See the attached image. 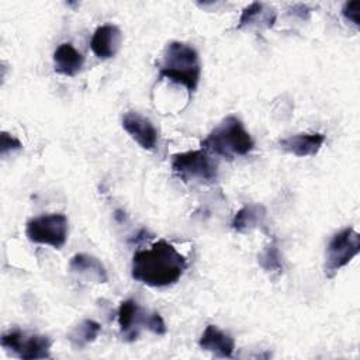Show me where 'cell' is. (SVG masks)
Listing matches in <instances>:
<instances>
[{
  "mask_svg": "<svg viewBox=\"0 0 360 360\" xmlns=\"http://www.w3.org/2000/svg\"><path fill=\"white\" fill-rule=\"evenodd\" d=\"M186 257L165 239H159L149 249L135 252L131 276L149 287H169L180 280L187 269Z\"/></svg>",
  "mask_w": 360,
  "mask_h": 360,
  "instance_id": "cell-1",
  "label": "cell"
},
{
  "mask_svg": "<svg viewBox=\"0 0 360 360\" xmlns=\"http://www.w3.org/2000/svg\"><path fill=\"white\" fill-rule=\"evenodd\" d=\"M159 77H166L173 83L183 84L191 96L200 83L201 63L194 46L180 41L166 45L162 59L158 63Z\"/></svg>",
  "mask_w": 360,
  "mask_h": 360,
  "instance_id": "cell-2",
  "label": "cell"
},
{
  "mask_svg": "<svg viewBox=\"0 0 360 360\" xmlns=\"http://www.w3.org/2000/svg\"><path fill=\"white\" fill-rule=\"evenodd\" d=\"M201 148L210 155L232 160L250 153L255 142L243 122L235 115H228L207 135L201 142Z\"/></svg>",
  "mask_w": 360,
  "mask_h": 360,
  "instance_id": "cell-3",
  "label": "cell"
},
{
  "mask_svg": "<svg viewBox=\"0 0 360 360\" xmlns=\"http://www.w3.org/2000/svg\"><path fill=\"white\" fill-rule=\"evenodd\" d=\"M172 170L181 181L193 184H212L218 177V165L204 149L173 155Z\"/></svg>",
  "mask_w": 360,
  "mask_h": 360,
  "instance_id": "cell-4",
  "label": "cell"
},
{
  "mask_svg": "<svg viewBox=\"0 0 360 360\" xmlns=\"http://www.w3.org/2000/svg\"><path fill=\"white\" fill-rule=\"evenodd\" d=\"M360 252V235L352 228H343L335 233L325 252V276L333 278L340 269L347 266Z\"/></svg>",
  "mask_w": 360,
  "mask_h": 360,
  "instance_id": "cell-5",
  "label": "cell"
},
{
  "mask_svg": "<svg viewBox=\"0 0 360 360\" xmlns=\"http://www.w3.org/2000/svg\"><path fill=\"white\" fill-rule=\"evenodd\" d=\"M68 218L65 214L53 212L31 218L25 226L28 240L60 249L68 239Z\"/></svg>",
  "mask_w": 360,
  "mask_h": 360,
  "instance_id": "cell-6",
  "label": "cell"
},
{
  "mask_svg": "<svg viewBox=\"0 0 360 360\" xmlns=\"http://www.w3.org/2000/svg\"><path fill=\"white\" fill-rule=\"evenodd\" d=\"M52 340L45 335H28L13 329L1 336V346L6 352L25 360L51 357Z\"/></svg>",
  "mask_w": 360,
  "mask_h": 360,
  "instance_id": "cell-7",
  "label": "cell"
},
{
  "mask_svg": "<svg viewBox=\"0 0 360 360\" xmlns=\"http://www.w3.org/2000/svg\"><path fill=\"white\" fill-rule=\"evenodd\" d=\"M124 131L143 149L153 150L158 145V129L152 121L138 111H127L122 115Z\"/></svg>",
  "mask_w": 360,
  "mask_h": 360,
  "instance_id": "cell-8",
  "label": "cell"
},
{
  "mask_svg": "<svg viewBox=\"0 0 360 360\" xmlns=\"http://www.w3.org/2000/svg\"><path fill=\"white\" fill-rule=\"evenodd\" d=\"M118 325L125 342H134L138 339L141 328L146 325L148 312H145L136 301L125 300L118 307Z\"/></svg>",
  "mask_w": 360,
  "mask_h": 360,
  "instance_id": "cell-9",
  "label": "cell"
},
{
  "mask_svg": "<svg viewBox=\"0 0 360 360\" xmlns=\"http://www.w3.org/2000/svg\"><path fill=\"white\" fill-rule=\"evenodd\" d=\"M121 41L122 34L120 28L114 24H104L96 28L90 41V48L98 59H110L117 55Z\"/></svg>",
  "mask_w": 360,
  "mask_h": 360,
  "instance_id": "cell-10",
  "label": "cell"
},
{
  "mask_svg": "<svg viewBox=\"0 0 360 360\" xmlns=\"http://www.w3.org/2000/svg\"><path fill=\"white\" fill-rule=\"evenodd\" d=\"M69 270L76 277L91 283H107L108 274L104 264L94 256L77 253L69 262Z\"/></svg>",
  "mask_w": 360,
  "mask_h": 360,
  "instance_id": "cell-11",
  "label": "cell"
},
{
  "mask_svg": "<svg viewBox=\"0 0 360 360\" xmlns=\"http://www.w3.org/2000/svg\"><path fill=\"white\" fill-rule=\"evenodd\" d=\"M198 346L218 357H232L235 350V340L231 335L221 330L215 325H207L200 336Z\"/></svg>",
  "mask_w": 360,
  "mask_h": 360,
  "instance_id": "cell-12",
  "label": "cell"
},
{
  "mask_svg": "<svg viewBox=\"0 0 360 360\" xmlns=\"http://www.w3.org/2000/svg\"><path fill=\"white\" fill-rule=\"evenodd\" d=\"M323 142V134H297L281 139L278 145L287 153H291L298 158H305L316 155L322 148Z\"/></svg>",
  "mask_w": 360,
  "mask_h": 360,
  "instance_id": "cell-13",
  "label": "cell"
},
{
  "mask_svg": "<svg viewBox=\"0 0 360 360\" xmlns=\"http://www.w3.org/2000/svg\"><path fill=\"white\" fill-rule=\"evenodd\" d=\"M83 63V55L69 42L60 44L53 52V69L59 75L73 77L82 70Z\"/></svg>",
  "mask_w": 360,
  "mask_h": 360,
  "instance_id": "cell-14",
  "label": "cell"
},
{
  "mask_svg": "<svg viewBox=\"0 0 360 360\" xmlns=\"http://www.w3.org/2000/svg\"><path fill=\"white\" fill-rule=\"evenodd\" d=\"M266 208L262 204L252 202L243 205L233 217L231 228L239 233L250 232L252 229L260 226L266 219Z\"/></svg>",
  "mask_w": 360,
  "mask_h": 360,
  "instance_id": "cell-15",
  "label": "cell"
},
{
  "mask_svg": "<svg viewBox=\"0 0 360 360\" xmlns=\"http://www.w3.org/2000/svg\"><path fill=\"white\" fill-rule=\"evenodd\" d=\"M276 18H277V14H276L274 8H271V7L266 8L264 3L253 1L248 7L243 8V11L239 17L238 30L250 27L253 24H262L266 28H271L276 22Z\"/></svg>",
  "mask_w": 360,
  "mask_h": 360,
  "instance_id": "cell-16",
  "label": "cell"
},
{
  "mask_svg": "<svg viewBox=\"0 0 360 360\" xmlns=\"http://www.w3.org/2000/svg\"><path fill=\"white\" fill-rule=\"evenodd\" d=\"M100 332H101V325L98 322L93 319H84L68 333V339L73 347L82 349L86 345L94 342Z\"/></svg>",
  "mask_w": 360,
  "mask_h": 360,
  "instance_id": "cell-17",
  "label": "cell"
},
{
  "mask_svg": "<svg viewBox=\"0 0 360 360\" xmlns=\"http://www.w3.org/2000/svg\"><path fill=\"white\" fill-rule=\"evenodd\" d=\"M257 262L260 267L271 277H278L283 274L284 264H283V257L281 253L277 248L276 243L267 245L259 255H257Z\"/></svg>",
  "mask_w": 360,
  "mask_h": 360,
  "instance_id": "cell-18",
  "label": "cell"
},
{
  "mask_svg": "<svg viewBox=\"0 0 360 360\" xmlns=\"http://www.w3.org/2000/svg\"><path fill=\"white\" fill-rule=\"evenodd\" d=\"M22 149V143L13 135H10L8 132L3 131L0 135V153L4 158L7 153L14 152V150H20Z\"/></svg>",
  "mask_w": 360,
  "mask_h": 360,
  "instance_id": "cell-19",
  "label": "cell"
},
{
  "mask_svg": "<svg viewBox=\"0 0 360 360\" xmlns=\"http://www.w3.org/2000/svg\"><path fill=\"white\" fill-rule=\"evenodd\" d=\"M145 328L148 330H150L152 333L159 335V336H162V335H165L167 332L166 323H165V321H163V318L160 316L159 312H148Z\"/></svg>",
  "mask_w": 360,
  "mask_h": 360,
  "instance_id": "cell-20",
  "label": "cell"
},
{
  "mask_svg": "<svg viewBox=\"0 0 360 360\" xmlns=\"http://www.w3.org/2000/svg\"><path fill=\"white\" fill-rule=\"evenodd\" d=\"M359 8H360V1H346L342 7V15L346 21L354 24L359 27Z\"/></svg>",
  "mask_w": 360,
  "mask_h": 360,
  "instance_id": "cell-21",
  "label": "cell"
}]
</instances>
